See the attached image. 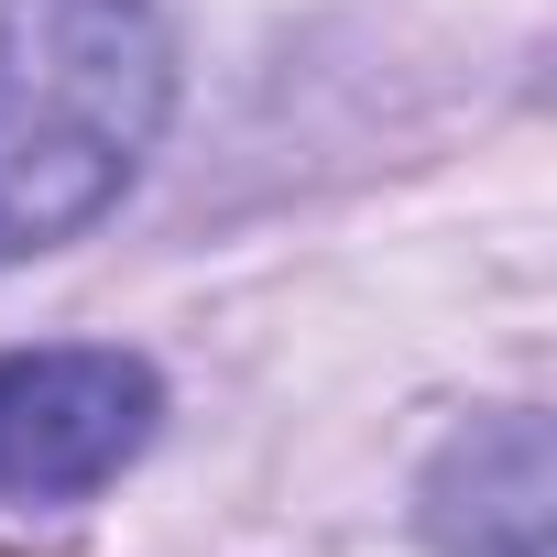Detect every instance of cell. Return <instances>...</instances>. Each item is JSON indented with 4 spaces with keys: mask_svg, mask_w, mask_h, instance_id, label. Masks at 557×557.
I'll list each match as a JSON object with an SVG mask.
<instances>
[{
    "mask_svg": "<svg viewBox=\"0 0 557 557\" xmlns=\"http://www.w3.org/2000/svg\"><path fill=\"white\" fill-rule=\"evenodd\" d=\"M175 110L153 0H0V262H34L121 208Z\"/></svg>",
    "mask_w": 557,
    "mask_h": 557,
    "instance_id": "cell-1",
    "label": "cell"
},
{
    "mask_svg": "<svg viewBox=\"0 0 557 557\" xmlns=\"http://www.w3.org/2000/svg\"><path fill=\"white\" fill-rule=\"evenodd\" d=\"M164 426L143 350H0V503H88Z\"/></svg>",
    "mask_w": 557,
    "mask_h": 557,
    "instance_id": "cell-2",
    "label": "cell"
},
{
    "mask_svg": "<svg viewBox=\"0 0 557 557\" xmlns=\"http://www.w3.org/2000/svg\"><path fill=\"white\" fill-rule=\"evenodd\" d=\"M546 416L535 405H492L470 416L426 481H416V524L437 557H546Z\"/></svg>",
    "mask_w": 557,
    "mask_h": 557,
    "instance_id": "cell-3",
    "label": "cell"
}]
</instances>
